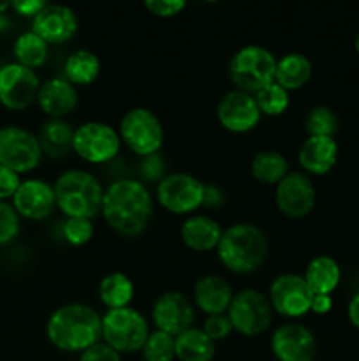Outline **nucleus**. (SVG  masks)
Here are the masks:
<instances>
[{
    "label": "nucleus",
    "mask_w": 359,
    "mask_h": 361,
    "mask_svg": "<svg viewBox=\"0 0 359 361\" xmlns=\"http://www.w3.org/2000/svg\"><path fill=\"white\" fill-rule=\"evenodd\" d=\"M298 161L306 175H326L338 161V143L334 137L308 136L299 147Z\"/></svg>",
    "instance_id": "412c9836"
},
{
    "label": "nucleus",
    "mask_w": 359,
    "mask_h": 361,
    "mask_svg": "<svg viewBox=\"0 0 359 361\" xmlns=\"http://www.w3.org/2000/svg\"><path fill=\"white\" fill-rule=\"evenodd\" d=\"M277 60V56L264 46L248 44L239 48L229 62V74L236 90L256 95L275 83Z\"/></svg>",
    "instance_id": "39448f33"
},
{
    "label": "nucleus",
    "mask_w": 359,
    "mask_h": 361,
    "mask_svg": "<svg viewBox=\"0 0 359 361\" xmlns=\"http://www.w3.org/2000/svg\"><path fill=\"white\" fill-rule=\"evenodd\" d=\"M80 21L70 7L62 4H46L44 9L32 20V32L48 44H62L77 34Z\"/></svg>",
    "instance_id": "a211bd4d"
},
{
    "label": "nucleus",
    "mask_w": 359,
    "mask_h": 361,
    "mask_svg": "<svg viewBox=\"0 0 359 361\" xmlns=\"http://www.w3.org/2000/svg\"><path fill=\"white\" fill-rule=\"evenodd\" d=\"M176 360L180 361H213L217 344L201 328H189L175 338Z\"/></svg>",
    "instance_id": "bb28decb"
},
{
    "label": "nucleus",
    "mask_w": 359,
    "mask_h": 361,
    "mask_svg": "<svg viewBox=\"0 0 359 361\" xmlns=\"http://www.w3.org/2000/svg\"><path fill=\"white\" fill-rule=\"evenodd\" d=\"M331 309H333V298H331V295H313L310 312L324 316V314H329Z\"/></svg>",
    "instance_id": "79ce46f5"
},
{
    "label": "nucleus",
    "mask_w": 359,
    "mask_h": 361,
    "mask_svg": "<svg viewBox=\"0 0 359 361\" xmlns=\"http://www.w3.org/2000/svg\"><path fill=\"white\" fill-rule=\"evenodd\" d=\"M37 102L46 115L55 120H63L76 109L80 94H77V87L65 80V76H55L41 83Z\"/></svg>",
    "instance_id": "aec40b11"
},
{
    "label": "nucleus",
    "mask_w": 359,
    "mask_h": 361,
    "mask_svg": "<svg viewBox=\"0 0 359 361\" xmlns=\"http://www.w3.org/2000/svg\"><path fill=\"white\" fill-rule=\"evenodd\" d=\"M253 97H256L257 106H259L260 115L266 116L282 115V113L287 111L289 104H291V92L282 88L278 83H271L270 87L257 92Z\"/></svg>",
    "instance_id": "2f4dec72"
},
{
    "label": "nucleus",
    "mask_w": 359,
    "mask_h": 361,
    "mask_svg": "<svg viewBox=\"0 0 359 361\" xmlns=\"http://www.w3.org/2000/svg\"><path fill=\"white\" fill-rule=\"evenodd\" d=\"M185 0H146L144 7L157 18L178 16L185 9Z\"/></svg>",
    "instance_id": "4c0bfd02"
},
{
    "label": "nucleus",
    "mask_w": 359,
    "mask_h": 361,
    "mask_svg": "<svg viewBox=\"0 0 359 361\" xmlns=\"http://www.w3.org/2000/svg\"><path fill=\"white\" fill-rule=\"evenodd\" d=\"M77 361H122V355L115 349L109 348L104 342H97L95 345L88 348L87 351L81 353Z\"/></svg>",
    "instance_id": "58836bf2"
},
{
    "label": "nucleus",
    "mask_w": 359,
    "mask_h": 361,
    "mask_svg": "<svg viewBox=\"0 0 359 361\" xmlns=\"http://www.w3.org/2000/svg\"><path fill=\"white\" fill-rule=\"evenodd\" d=\"M313 361H319V360H313Z\"/></svg>",
    "instance_id": "de8ad7c7"
},
{
    "label": "nucleus",
    "mask_w": 359,
    "mask_h": 361,
    "mask_svg": "<svg viewBox=\"0 0 359 361\" xmlns=\"http://www.w3.org/2000/svg\"><path fill=\"white\" fill-rule=\"evenodd\" d=\"M347 314L351 323L354 324V328H358L359 330V293H355V295L351 298V302H348Z\"/></svg>",
    "instance_id": "37998d69"
},
{
    "label": "nucleus",
    "mask_w": 359,
    "mask_h": 361,
    "mask_svg": "<svg viewBox=\"0 0 359 361\" xmlns=\"http://www.w3.org/2000/svg\"><path fill=\"white\" fill-rule=\"evenodd\" d=\"M315 187L306 173L291 171L275 190L277 207L285 217L303 219L315 207Z\"/></svg>",
    "instance_id": "2eb2a0df"
},
{
    "label": "nucleus",
    "mask_w": 359,
    "mask_h": 361,
    "mask_svg": "<svg viewBox=\"0 0 359 361\" xmlns=\"http://www.w3.org/2000/svg\"><path fill=\"white\" fill-rule=\"evenodd\" d=\"M260 116L256 97L246 92L231 90L218 101L217 120L229 133H250L260 122Z\"/></svg>",
    "instance_id": "f3484780"
},
{
    "label": "nucleus",
    "mask_w": 359,
    "mask_h": 361,
    "mask_svg": "<svg viewBox=\"0 0 359 361\" xmlns=\"http://www.w3.org/2000/svg\"><path fill=\"white\" fill-rule=\"evenodd\" d=\"M42 148L39 137L25 127L9 126L0 129V164L18 175L30 173L41 164Z\"/></svg>",
    "instance_id": "9b49d317"
},
{
    "label": "nucleus",
    "mask_w": 359,
    "mask_h": 361,
    "mask_svg": "<svg viewBox=\"0 0 359 361\" xmlns=\"http://www.w3.org/2000/svg\"><path fill=\"white\" fill-rule=\"evenodd\" d=\"M9 25H11L9 18H7L6 14H0V32H6L7 28H9Z\"/></svg>",
    "instance_id": "c03bdc74"
},
{
    "label": "nucleus",
    "mask_w": 359,
    "mask_h": 361,
    "mask_svg": "<svg viewBox=\"0 0 359 361\" xmlns=\"http://www.w3.org/2000/svg\"><path fill=\"white\" fill-rule=\"evenodd\" d=\"M42 154L53 159H63L73 152L74 129L65 120H48L39 134Z\"/></svg>",
    "instance_id": "a878e982"
},
{
    "label": "nucleus",
    "mask_w": 359,
    "mask_h": 361,
    "mask_svg": "<svg viewBox=\"0 0 359 361\" xmlns=\"http://www.w3.org/2000/svg\"><path fill=\"white\" fill-rule=\"evenodd\" d=\"M148 335V319L132 307L108 310L102 316V342L120 355L141 351Z\"/></svg>",
    "instance_id": "423d86ee"
},
{
    "label": "nucleus",
    "mask_w": 359,
    "mask_h": 361,
    "mask_svg": "<svg viewBox=\"0 0 359 361\" xmlns=\"http://www.w3.org/2000/svg\"><path fill=\"white\" fill-rule=\"evenodd\" d=\"M305 129L308 136H327L334 137V133L338 129V118L334 111L327 106H315L310 109L306 116Z\"/></svg>",
    "instance_id": "72a5a7b5"
},
{
    "label": "nucleus",
    "mask_w": 359,
    "mask_h": 361,
    "mask_svg": "<svg viewBox=\"0 0 359 361\" xmlns=\"http://www.w3.org/2000/svg\"><path fill=\"white\" fill-rule=\"evenodd\" d=\"M122 143L141 157L157 155L164 145V127L148 108H132L122 116L118 129Z\"/></svg>",
    "instance_id": "0eeeda50"
},
{
    "label": "nucleus",
    "mask_w": 359,
    "mask_h": 361,
    "mask_svg": "<svg viewBox=\"0 0 359 361\" xmlns=\"http://www.w3.org/2000/svg\"><path fill=\"white\" fill-rule=\"evenodd\" d=\"M46 335L60 351L83 353L102 341V316L84 303H67L49 316Z\"/></svg>",
    "instance_id": "f03ea898"
},
{
    "label": "nucleus",
    "mask_w": 359,
    "mask_h": 361,
    "mask_svg": "<svg viewBox=\"0 0 359 361\" xmlns=\"http://www.w3.org/2000/svg\"><path fill=\"white\" fill-rule=\"evenodd\" d=\"M201 330H203L204 334H206L208 337L217 344V342L225 341V338L234 331V328H232L231 319H229L227 312H225V314H215V316H206Z\"/></svg>",
    "instance_id": "e433bc0d"
},
{
    "label": "nucleus",
    "mask_w": 359,
    "mask_h": 361,
    "mask_svg": "<svg viewBox=\"0 0 359 361\" xmlns=\"http://www.w3.org/2000/svg\"><path fill=\"white\" fill-rule=\"evenodd\" d=\"M134 293H136L134 282L123 271L108 274L99 284V298L108 307V310L130 307Z\"/></svg>",
    "instance_id": "c85d7f7f"
},
{
    "label": "nucleus",
    "mask_w": 359,
    "mask_h": 361,
    "mask_svg": "<svg viewBox=\"0 0 359 361\" xmlns=\"http://www.w3.org/2000/svg\"><path fill=\"white\" fill-rule=\"evenodd\" d=\"M151 321L155 330L178 337L180 334L194 326L196 312L189 296L180 291H165L155 300L151 307Z\"/></svg>",
    "instance_id": "4468645a"
},
{
    "label": "nucleus",
    "mask_w": 359,
    "mask_h": 361,
    "mask_svg": "<svg viewBox=\"0 0 359 361\" xmlns=\"http://www.w3.org/2000/svg\"><path fill=\"white\" fill-rule=\"evenodd\" d=\"M65 80L74 87H88L101 74V60L90 49H76L65 60Z\"/></svg>",
    "instance_id": "cd10ccee"
},
{
    "label": "nucleus",
    "mask_w": 359,
    "mask_h": 361,
    "mask_svg": "<svg viewBox=\"0 0 359 361\" xmlns=\"http://www.w3.org/2000/svg\"><path fill=\"white\" fill-rule=\"evenodd\" d=\"M227 316L238 334L245 337H257L271 326L273 307L270 298L257 289H243L232 296Z\"/></svg>",
    "instance_id": "9d476101"
},
{
    "label": "nucleus",
    "mask_w": 359,
    "mask_h": 361,
    "mask_svg": "<svg viewBox=\"0 0 359 361\" xmlns=\"http://www.w3.org/2000/svg\"><path fill=\"white\" fill-rule=\"evenodd\" d=\"M120 148L122 137L109 123L90 120L74 129L73 152L88 164H106L113 161Z\"/></svg>",
    "instance_id": "1a4fd4ad"
},
{
    "label": "nucleus",
    "mask_w": 359,
    "mask_h": 361,
    "mask_svg": "<svg viewBox=\"0 0 359 361\" xmlns=\"http://www.w3.org/2000/svg\"><path fill=\"white\" fill-rule=\"evenodd\" d=\"M176 337L164 334V331H150L144 342L143 358L144 361H175L176 360Z\"/></svg>",
    "instance_id": "473e14b6"
},
{
    "label": "nucleus",
    "mask_w": 359,
    "mask_h": 361,
    "mask_svg": "<svg viewBox=\"0 0 359 361\" xmlns=\"http://www.w3.org/2000/svg\"><path fill=\"white\" fill-rule=\"evenodd\" d=\"M46 4L48 2H44V0H14V2H11V7H13L20 16L32 18V20H34V18L44 9Z\"/></svg>",
    "instance_id": "a19ab883"
},
{
    "label": "nucleus",
    "mask_w": 359,
    "mask_h": 361,
    "mask_svg": "<svg viewBox=\"0 0 359 361\" xmlns=\"http://www.w3.org/2000/svg\"><path fill=\"white\" fill-rule=\"evenodd\" d=\"M13 53L18 63L28 67V69H37V67L44 66V62L48 60L49 44L35 32L28 30L18 35L13 46Z\"/></svg>",
    "instance_id": "7c9ffc66"
},
{
    "label": "nucleus",
    "mask_w": 359,
    "mask_h": 361,
    "mask_svg": "<svg viewBox=\"0 0 359 361\" xmlns=\"http://www.w3.org/2000/svg\"><path fill=\"white\" fill-rule=\"evenodd\" d=\"M250 171H252L253 178L257 182L267 183V185H278L291 173V169H289L287 159L280 152L264 150L259 152L252 159Z\"/></svg>",
    "instance_id": "c756f323"
},
{
    "label": "nucleus",
    "mask_w": 359,
    "mask_h": 361,
    "mask_svg": "<svg viewBox=\"0 0 359 361\" xmlns=\"http://www.w3.org/2000/svg\"><path fill=\"white\" fill-rule=\"evenodd\" d=\"M95 226L92 219H80L70 217L67 219L63 224V236L67 242L74 247L87 245L92 238H94Z\"/></svg>",
    "instance_id": "f704fd0d"
},
{
    "label": "nucleus",
    "mask_w": 359,
    "mask_h": 361,
    "mask_svg": "<svg viewBox=\"0 0 359 361\" xmlns=\"http://www.w3.org/2000/svg\"><path fill=\"white\" fill-rule=\"evenodd\" d=\"M41 80L34 69L11 62L0 69V104L9 109H25L37 101Z\"/></svg>",
    "instance_id": "ddd939ff"
},
{
    "label": "nucleus",
    "mask_w": 359,
    "mask_h": 361,
    "mask_svg": "<svg viewBox=\"0 0 359 361\" xmlns=\"http://www.w3.org/2000/svg\"><path fill=\"white\" fill-rule=\"evenodd\" d=\"M11 7V2L7 0H0V14H6V11Z\"/></svg>",
    "instance_id": "a18cd8bd"
},
{
    "label": "nucleus",
    "mask_w": 359,
    "mask_h": 361,
    "mask_svg": "<svg viewBox=\"0 0 359 361\" xmlns=\"http://www.w3.org/2000/svg\"><path fill=\"white\" fill-rule=\"evenodd\" d=\"M312 62L303 53H287L277 60L275 83L280 85L287 92L299 90L312 78Z\"/></svg>",
    "instance_id": "393cba45"
},
{
    "label": "nucleus",
    "mask_w": 359,
    "mask_h": 361,
    "mask_svg": "<svg viewBox=\"0 0 359 361\" xmlns=\"http://www.w3.org/2000/svg\"><path fill=\"white\" fill-rule=\"evenodd\" d=\"M303 277L313 295H331L340 284V264L331 256H315L306 264Z\"/></svg>",
    "instance_id": "b1692460"
},
{
    "label": "nucleus",
    "mask_w": 359,
    "mask_h": 361,
    "mask_svg": "<svg viewBox=\"0 0 359 361\" xmlns=\"http://www.w3.org/2000/svg\"><path fill=\"white\" fill-rule=\"evenodd\" d=\"M56 208L67 219L80 217L94 221L102 210L104 187L95 175L84 169H67L53 183Z\"/></svg>",
    "instance_id": "20e7f679"
},
{
    "label": "nucleus",
    "mask_w": 359,
    "mask_h": 361,
    "mask_svg": "<svg viewBox=\"0 0 359 361\" xmlns=\"http://www.w3.org/2000/svg\"><path fill=\"white\" fill-rule=\"evenodd\" d=\"M267 298L273 312L287 319H299L310 312L313 293L310 291L303 275L284 274L271 282Z\"/></svg>",
    "instance_id": "f8f14e48"
},
{
    "label": "nucleus",
    "mask_w": 359,
    "mask_h": 361,
    "mask_svg": "<svg viewBox=\"0 0 359 361\" xmlns=\"http://www.w3.org/2000/svg\"><path fill=\"white\" fill-rule=\"evenodd\" d=\"M101 214L116 233L137 236L148 228L153 217V197L139 180H116L104 190Z\"/></svg>",
    "instance_id": "f257e3e1"
},
{
    "label": "nucleus",
    "mask_w": 359,
    "mask_h": 361,
    "mask_svg": "<svg viewBox=\"0 0 359 361\" xmlns=\"http://www.w3.org/2000/svg\"><path fill=\"white\" fill-rule=\"evenodd\" d=\"M21 185V178L16 171L0 164V201H7L16 194L18 187Z\"/></svg>",
    "instance_id": "ea45409f"
},
{
    "label": "nucleus",
    "mask_w": 359,
    "mask_h": 361,
    "mask_svg": "<svg viewBox=\"0 0 359 361\" xmlns=\"http://www.w3.org/2000/svg\"><path fill=\"white\" fill-rule=\"evenodd\" d=\"M0 69H2V66H0Z\"/></svg>",
    "instance_id": "09e8293b"
},
{
    "label": "nucleus",
    "mask_w": 359,
    "mask_h": 361,
    "mask_svg": "<svg viewBox=\"0 0 359 361\" xmlns=\"http://www.w3.org/2000/svg\"><path fill=\"white\" fill-rule=\"evenodd\" d=\"M354 46H355V51L359 53V34H358V37H355V42H354Z\"/></svg>",
    "instance_id": "49530a36"
},
{
    "label": "nucleus",
    "mask_w": 359,
    "mask_h": 361,
    "mask_svg": "<svg viewBox=\"0 0 359 361\" xmlns=\"http://www.w3.org/2000/svg\"><path fill=\"white\" fill-rule=\"evenodd\" d=\"M20 233V215L13 203L0 201V245L13 242Z\"/></svg>",
    "instance_id": "c9c22d12"
},
{
    "label": "nucleus",
    "mask_w": 359,
    "mask_h": 361,
    "mask_svg": "<svg viewBox=\"0 0 359 361\" xmlns=\"http://www.w3.org/2000/svg\"><path fill=\"white\" fill-rule=\"evenodd\" d=\"M13 207L20 217L28 221H42L49 217L53 208L56 207L55 189L46 180H25L13 196Z\"/></svg>",
    "instance_id": "6ab92c4d"
},
{
    "label": "nucleus",
    "mask_w": 359,
    "mask_h": 361,
    "mask_svg": "<svg viewBox=\"0 0 359 361\" xmlns=\"http://www.w3.org/2000/svg\"><path fill=\"white\" fill-rule=\"evenodd\" d=\"M222 226L210 215H189L180 228L182 242L196 252L217 250L222 238Z\"/></svg>",
    "instance_id": "5701e85b"
},
{
    "label": "nucleus",
    "mask_w": 359,
    "mask_h": 361,
    "mask_svg": "<svg viewBox=\"0 0 359 361\" xmlns=\"http://www.w3.org/2000/svg\"><path fill=\"white\" fill-rule=\"evenodd\" d=\"M157 200L172 215H190L206 201V185L189 173H169L157 183Z\"/></svg>",
    "instance_id": "6e6552de"
},
{
    "label": "nucleus",
    "mask_w": 359,
    "mask_h": 361,
    "mask_svg": "<svg viewBox=\"0 0 359 361\" xmlns=\"http://www.w3.org/2000/svg\"><path fill=\"white\" fill-rule=\"evenodd\" d=\"M232 296L231 284L220 275H204L194 286V303L206 316L227 312Z\"/></svg>",
    "instance_id": "4be33fe9"
},
{
    "label": "nucleus",
    "mask_w": 359,
    "mask_h": 361,
    "mask_svg": "<svg viewBox=\"0 0 359 361\" xmlns=\"http://www.w3.org/2000/svg\"><path fill=\"white\" fill-rule=\"evenodd\" d=\"M271 353L278 361H313L317 353L315 335L301 323H284L273 331Z\"/></svg>",
    "instance_id": "dca6fc26"
},
{
    "label": "nucleus",
    "mask_w": 359,
    "mask_h": 361,
    "mask_svg": "<svg viewBox=\"0 0 359 361\" xmlns=\"http://www.w3.org/2000/svg\"><path fill=\"white\" fill-rule=\"evenodd\" d=\"M270 252L267 236L252 222H238L222 233L217 254L229 271L238 275L259 270Z\"/></svg>",
    "instance_id": "7ed1b4c3"
}]
</instances>
